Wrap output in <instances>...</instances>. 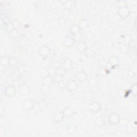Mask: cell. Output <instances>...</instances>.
<instances>
[{"label":"cell","instance_id":"6","mask_svg":"<svg viewBox=\"0 0 137 137\" xmlns=\"http://www.w3.org/2000/svg\"><path fill=\"white\" fill-rule=\"evenodd\" d=\"M18 93L19 95L24 96L29 94L31 92V88L27 84H23L19 86L18 90Z\"/></svg>","mask_w":137,"mask_h":137},{"label":"cell","instance_id":"9","mask_svg":"<svg viewBox=\"0 0 137 137\" xmlns=\"http://www.w3.org/2000/svg\"><path fill=\"white\" fill-rule=\"evenodd\" d=\"M75 42H76L73 37L70 36H66L63 40V43L64 46L67 48L72 47L74 45Z\"/></svg>","mask_w":137,"mask_h":137},{"label":"cell","instance_id":"23","mask_svg":"<svg viewBox=\"0 0 137 137\" xmlns=\"http://www.w3.org/2000/svg\"><path fill=\"white\" fill-rule=\"evenodd\" d=\"M38 106L40 109V110H42L46 108L47 107V104L44 100H40L38 102Z\"/></svg>","mask_w":137,"mask_h":137},{"label":"cell","instance_id":"7","mask_svg":"<svg viewBox=\"0 0 137 137\" xmlns=\"http://www.w3.org/2000/svg\"><path fill=\"white\" fill-rule=\"evenodd\" d=\"M66 88L70 92L75 91L78 88V84L75 80L71 79L66 82Z\"/></svg>","mask_w":137,"mask_h":137},{"label":"cell","instance_id":"28","mask_svg":"<svg viewBox=\"0 0 137 137\" xmlns=\"http://www.w3.org/2000/svg\"><path fill=\"white\" fill-rule=\"evenodd\" d=\"M73 38L75 41V42H79L81 41V39L82 38V34L80 33H77L76 34H75V35L73 36Z\"/></svg>","mask_w":137,"mask_h":137},{"label":"cell","instance_id":"3","mask_svg":"<svg viewBox=\"0 0 137 137\" xmlns=\"http://www.w3.org/2000/svg\"><path fill=\"white\" fill-rule=\"evenodd\" d=\"M108 122L112 125H117L121 122V117L116 113H111L108 117Z\"/></svg>","mask_w":137,"mask_h":137},{"label":"cell","instance_id":"34","mask_svg":"<svg viewBox=\"0 0 137 137\" xmlns=\"http://www.w3.org/2000/svg\"><path fill=\"white\" fill-rule=\"evenodd\" d=\"M73 5V2L72 1H67L64 3V7L65 9H70Z\"/></svg>","mask_w":137,"mask_h":137},{"label":"cell","instance_id":"14","mask_svg":"<svg viewBox=\"0 0 137 137\" xmlns=\"http://www.w3.org/2000/svg\"><path fill=\"white\" fill-rule=\"evenodd\" d=\"M108 63L112 66H116L119 64V58L116 56H110L108 61Z\"/></svg>","mask_w":137,"mask_h":137},{"label":"cell","instance_id":"31","mask_svg":"<svg viewBox=\"0 0 137 137\" xmlns=\"http://www.w3.org/2000/svg\"><path fill=\"white\" fill-rule=\"evenodd\" d=\"M118 24L119 26H121V27H125V26H126V25L127 24V22H126V21L125 20V19L121 18L118 21Z\"/></svg>","mask_w":137,"mask_h":137},{"label":"cell","instance_id":"25","mask_svg":"<svg viewBox=\"0 0 137 137\" xmlns=\"http://www.w3.org/2000/svg\"><path fill=\"white\" fill-rule=\"evenodd\" d=\"M17 64V60L15 57H10L9 65L10 66H14Z\"/></svg>","mask_w":137,"mask_h":137},{"label":"cell","instance_id":"16","mask_svg":"<svg viewBox=\"0 0 137 137\" xmlns=\"http://www.w3.org/2000/svg\"><path fill=\"white\" fill-rule=\"evenodd\" d=\"M64 117H70L73 116L75 114L74 110L70 107H66L62 111Z\"/></svg>","mask_w":137,"mask_h":137},{"label":"cell","instance_id":"12","mask_svg":"<svg viewBox=\"0 0 137 137\" xmlns=\"http://www.w3.org/2000/svg\"><path fill=\"white\" fill-rule=\"evenodd\" d=\"M42 85L44 86H46L50 87L51 85L53 84L54 82V80L53 79V77L51 76L50 75H48L43 78H42Z\"/></svg>","mask_w":137,"mask_h":137},{"label":"cell","instance_id":"32","mask_svg":"<svg viewBox=\"0 0 137 137\" xmlns=\"http://www.w3.org/2000/svg\"><path fill=\"white\" fill-rule=\"evenodd\" d=\"M84 53L85 54V55H86L87 56L90 57H92V56H93L94 55V51L92 50L89 49L88 48L86 49V50L85 51Z\"/></svg>","mask_w":137,"mask_h":137},{"label":"cell","instance_id":"30","mask_svg":"<svg viewBox=\"0 0 137 137\" xmlns=\"http://www.w3.org/2000/svg\"><path fill=\"white\" fill-rule=\"evenodd\" d=\"M40 75L42 78H43L48 75H49V72L48 68H42L40 71Z\"/></svg>","mask_w":137,"mask_h":137},{"label":"cell","instance_id":"27","mask_svg":"<svg viewBox=\"0 0 137 137\" xmlns=\"http://www.w3.org/2000/svg\"><path fill=\"white\" fill-rule=\"evenodd\" d=\"M120 50H121V52L122 53L125 54L126 53H128V51H129V47L128 46L126 45H123L120 47Z\"/></svg>","mask_w":137,"mask_h":137},{"label":"cell","instance_id":"29","mask_svg":"<svg viewBox=\"0 0 137 137\" xmlns=\"http://www.w3.org/2000/svg\"><path fill=\"white\" fill-rule=\"evenodd\" d=\"M9 33H10V36L12 38H16L17 37H18L19 35V32L18 30L17 29H14L12 31L9 32Z\"/></svg>","mask_w":137,"mask_h":137},{"label":"cell","instance_id":"21","mask_svg":"<svg viewBox=\"0 0 137 137\" xmlns=\"http://www.w3.org/2000/svg\"><path fill=\"white\" fill-rule=\"evenodd\" d=\"M123 41L124 42L125 45H129L130 43H131V42L132 41V37L131 35L130 34H127L124 36V39H123Z\"/></svg>","mask_w":137,"mask_h":137},{"label":"cell","instance_id":"1","mask_svg":"<svg viewBox=\"0 0 137 137\" xmlns=\"http://www.w3.org/2000/svg\"><path fill=\"white\" fill-rule=\"evenodd\" d=\"M117 14L121 18L125 19L130 15V11L129 8L126 6H119L117 9Z\"/></svg>","mask_w":137,"mask_h":137},{"label":"cell","instance_id":"18","mask_svg":"<svg viewBox=\"0 0 137 137\" xmlns=\"http://www.w3.org/2000/svg\"><path fill=\"white\" fill-rule=\"evenodd\" d=\"M94 123L97 127L100 128V127H102L105 124V121L104 118H103L102 117H97L95 118Z\"/></svg>","mask_w":137,"mask_h":137},{"label":"cell","instance_id":"36","mask_svg":"<svg viewBox=\"0 0 137 137\" xmlns=\"http://www.w3.org/2000/svg\"><path fill=\"white\" fill-rule=\"evenodd\" d=\"M84 97L86 100H90L92 97V94L90 92H87L84 94Z\"/></svg>","mask_w":137,"mask_h":137},{"label":"cell","instance_id":"17","mask_svg":"<svg viewBox=\"0 0 137 137\" xmlns=\"http://www.w3.org/2000/svg\"><path fill=\"white\" fill-rule=\"evenodd\" d=\"M69 31H70V33L72 34V36H74V35H75V34L80 33L81 30L80 27L79 26L78 24H74L70 26Z\"/></svg>","mask_w":137,"mask_h":137},{"label":"cell","instance_id":"33","mask_svg":"<svg viewBox=\"0 0 137 137\" xmlns=\"http://www.w3.org/2000/svg\"><path fill=\"white\" fill-rule=\"evenodd\" d=\"M39 133L37 130L33 129L30 133V136L32 137H37L39 136Z\"/></svg>","mask_w":137,"mask_h":137},{"label":"cell","instance_id":"22","mask_svg":"<svg viewBox=\"0 0 137 137\" xmlns=\"http://www.w3.org/2000/svg\"><path fill=\"white\" fill-rule=\"evenodd\" d=\"M64 76L62 74H55L53 77V79L54 80V82H61L62 81L63 79Z\"/></svg>","mask_w":137,"mask_h":137},{"label":"cell","instance_id":"11","mask_svg":"<svg viewBox=\"0 0 137 137\" xmlns=\"http://www.w3.org/2000/svg\"><path fill=\"white\" fill-rule=\"evenodd\" d=\"M62 66V68L65 71H70L72 69L73 67V63L72 60L69 58L65 59L63 63Z\"/></svg>","mask_w":137,"mask_h":137},{"label":"cell","instance_id":"2","mask_svg":"<svg viewBox=\"0 0 137 137\" xmlns=\"http://www.w3.org/2000/svg\"><path fill=\"white\" fill-rule=\"evenodd\" d=\"M38 53L42 58L45 59L50 56L51 54V50L47 46L44 45L39 47L38 49Z\"/></svg>","mask_w":137,"mask_h":137},{"label":"cell","instance_id":"26","mask_svg":"<svg viewBox=\"0 0 137 137\" xmlns=\"http://www.w3.org/2000/svg\"><path fill=\"white\" fill-rule=\"evenodd\" d=\"M67 131L69 134H74L76 132L77 129H76V128L74 126H69L67 128Z\"/></svg>","mask_w":137,"mask_h":137},{"label":"cell","instance_id":"13","mask_svg":"<svg viewBox=\"0 0 137 137\" xmlns=\"http://www.w3.org/2000/svg\"><path fill=\"white\" fill-rule=\"evenodd\" d=\"M87 49V45L86 42L84 41H80L78 42L77 45V49L80 53H84L85 51Z\"/></svg>","mask_w":137,"mask_h":137},{"label":"cell","instance_id":"15","mask_svg":"<svg viewBox=\"0 0 137 137\" xmlns=\"http://www.w3.org/2000/svg\"><path fill=\"white\" fill-rule=\"evenodd\" d=\"M77 79L80 82H84L87 79V75L84 71H79L76 75Z\"/></svg>","mask_w":137,"mask_h":137},{"label":"cell","instance_id":"24","mask_svg":"<svg viewBox=\"0 0 137 137\" xmlns=\"http://www.w3.org/2000/svg\"><path fill=\"white\" fill-rule=\"evenodd\" d=\"M131 92L133 96H136L137 94V84L136 83L133 84L131 87Z\"/></svg>","mask_w":137,"mask_h":137},{"label":"cell","instance_id":"8","mask_svg":"<svg viewBox=\"0 0 137 137\" xmlns=\"http://www.w3.org/2000/svg\"><path fill=\"white\" fill-rule=\"evenodd\" d=\"M23 108L24 110L30 111L32 110L34 107V103L33 101L29 99L25 100L22 104Z\"/></svg>","mask_w":137,"mask_h":137},{"label":"cell","instance_id":"20","mask_svg":"<svg viewBox=\"0 0 137 137\" xmlns=\"http://www.w3.org/2000/svg\"><path fill=\"white\" fill-rule=\"evenodd\" d=\"M78 25L80 27L81 30H85L89 27V22L86 19H82L80 21Z\"/></svg>","mask_w":137,"mask_h":137},{"label":"cell","instance_id":"4","mask_svg":"<svg viewBox=\"0 0 137 137\" xmlns=\"http://www.w3.org/2000/svg\"><path fill=\"white\" fill-rule=\"evenodd\" d=\"M16 92V88L13 85H9L7 86L4 90V95L8 97H11L14 96Z\"/></svg>","mask_w":137,"mask_h":137},{"label":"cell","instance_id":"19","mask_svg":"<svg viewBox=\"0 0 137 137\" xmlns=\"http://www.w3.org/2000/svg\"><path fill=\"white\" fill-rule=\"evenodd\" d=\"M9 60L10 57H8L7 55L2 56L1 58H0V64H1V66H6L7 65H9Z\"/></svg>","mask_w":137,"mask_h":137},{"label":"cell","instance_id":"5","mask_svg":"<svg viewBox=\"0 0 137 137\" xmlns=\"http://www.w3.org/2000/svg\"><path fill=\"white\" fill-rule=\"evenodd\" d=\"M88 109L92 112H96L101 110V105L96 101H91L88 105Z\"/></svg>","mask_w":137,"mask_h":137},{"label":"cell","instance_id":"35","mask_svg":"<svg viewBox=\"0 0 137 137\" xmlns=\"http://www.w3.org/2000/svg\"><path fill=\"white\" fill-rule=\"evenodd\" d=\"M7 30H8L9 32H11V31H12V30H13L15 29L12 23H8V25H7Z\"/></svg>","mask_w":137,"mask_h":137},{"label":"cell","instance_id":"10","mask_svg":"<svg viewBox=\"0 0 137 137\" xmlns=\"http://www.w3.org/2000/svg\"><path fill=\"white\" fill-rule=\"evenodd\" d=\"M64 114L62 111H57L55 113L53 116V121L56 123H61L63 121V119L64 118Z\"/></svg>","mask_w":137,"mask_h":137}]
</instances>
